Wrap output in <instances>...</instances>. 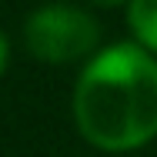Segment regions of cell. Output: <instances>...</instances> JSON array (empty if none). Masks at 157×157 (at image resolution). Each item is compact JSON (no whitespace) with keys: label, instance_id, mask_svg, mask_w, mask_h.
Returning a JSON list of instances; mask_svg holds the SVG:
<instances>
[{"label":"cell","instance_id":"3957f363","mask_svg":"<svg viewBox=\"0 0 157 157\" xmlns=\"http://www.w3.org/2000/svg\"><path fill=\"white\" fill-rule=\"evenodd\" d=\"M127 27L134 44L157 57V0H130L127 3Z\"/></svg>","mask_w":157,"mask_h":157},{"label":"cell","instance_id":"6da1fadb","mask_svg":"<svg viewBox=\"0 0 157 157\" xmlns=\"http://www.w3.org/2000/svg\"><path fill=\"white\" fill-rule=\"evenodd\" d=\"M80 137L104 154H127L157 137V57L140 44L100 47L74 84Z\"/></svg>","mask_w":157,"mask_h":157},{"label":"cell","instance_id":"5b68a950","mask_svg":"<svg viewBox=\"0 0 157 157\" xmlns=\"http://www.w3.org/2000/svg\"><path fill=\"white\" fill-rule=\"evenodd\" d=\"M90 7H117V3H130V0H84Z\"/></svg>","mask_w":157,"mask_h":157},{"label":"cell","instance_id":"277c9868","mask_svg":"<svg viewBox=\"0 0 157 157\" xmlns=\"http://www.w3.org/2000/svg\"><path fill=\"white\" fill-rule=\"evenodd\" d=\"M7 63H10V44H7V33L0 30V77H3Z\"/></svg>","mask_w":157,"mask_h":157},{"label":"cell","instance_id":"7a4b0ae2","mask_svg":"<svg viewBox=\"0 0 157 157\" xmlns=\"http://www.w3.org/2000/svg\"><path fill=\"white\" fill-rule=\"evenodd\" d=\"M24 44L44 63H74L97 54L100 24L77 3H44L24 20Z\"/></svg>","mask_w":157,"mask_h":157}]
</instances>
